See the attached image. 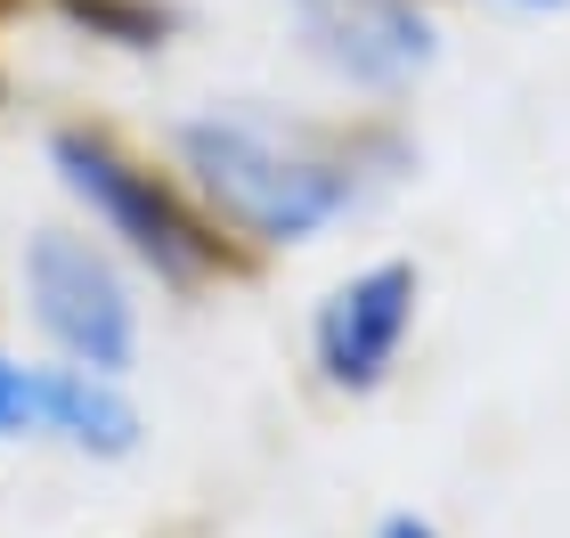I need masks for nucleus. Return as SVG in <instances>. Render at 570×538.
<instances>
[{"label": "nucleus", "mask_w": 570, "mask_h": 538, "mask_svg": "<svg viewBox=\"0 0 570 538\" xmlns=\"http://www.w3.org/2000/svg\"><path fill=\"white\" fill-rule=\"evenodd\" d=\"M294 17L309 58L358 90H400L432 66V25L416 0H294Z\"/></svg>", "instance_id": "nucleus-4"}, {"label": "nucleus", "mask_w": 570, "mask_h": 538, "mask_svg": "<svg viewBox=\"0 0 570 538\" xmlns=\"http://www.w3.org/2000/svg\"><path fill=\"white\" fill-rule=\"evenodd\" d=\"M41 424V392H33V368H17V359H0V441H17V432Z\"/></svg>", "instance_id": "nucleus-8"}, {"label": "nucleus", "mask_w": 570, "mask_h": 538, "mask_svg": "<svg viewBox=\"0 0 570 538\" xmlns=\"http://www.w3.org/2000/svg\"><path fill=\"white\" fill-rule=\"evenodd\" d=\"M375 538H440V530H432V522H416V515H392Z\"/></svg>", "instance_id": "nucleus-9"}, {"label": "nucleus", "mask_w": 570, "mask_h": 538, "mask_svg": "<svg viewBox=\"0 0 570 538\" xmlns=\"http://www.w3.org/2000/svg\"><path fill=\"white\" fill-rule=\"evenodd\" d=\"M24 302H33V326L58 343L73 368L122 375L139 359V302L122 286V270L73 228H41L24 245Z\"/></svg>", "instance_id": "nucleus-3"}, {"label": "nucleus", "mask_w": 570, "mask_h": 538, "mask_svg": "<svg viewBox=\"0 0 570 538\" xmlns=\"http://www.w3.org/2000/svg\"><path fill=\"white\" fill-rule=\"evenodd\" d=\"M66 17L90 25L98 41H122V49H155V41H164V25H171L155 0H66Z\"/></svg>", "instance_id": "nucleus-7"}, {"label": "nucleus", "mask_w": 570, "mask_h": 538, "mask_svg": "<svg viewBox=\"0 0 570 538\" xmlns=\"http://www.w3.org/2000/svg\"><path fill=\"white\" fill-rule=\"evenodd\" d=\"M33 392H41V424L73 441L82 457H131L139 449V408L122 400L115 375L98 368H33Z\"/></svg>", "instance_id": "nucleus-6"}, {"label": "nucleus", "mask_w": 570, "mask_h": 538, "mask_svg": "<svg viewBox=\"0 0 570 538\" xmlns=\"http://www.w3.org/2000/svg\"><path fill=\"white\" fill-rule=\"evenodd\" d=\"M407 326H416V270L407 262H375V270H358L351 286H334L326 311H318L326 383L334 392H375V383L392 375Z\"/></svg>", "instance_id": "nucleus-5"}, {"label": "nucleus", "mask_w": 570, "mask_h": 538, "mask_svg": "<svg viewBox=\"0 0 570 538\" xmlns=\"http://www.w3.org/2000/svg\"><path fill=\"white\" fill-rule=\"evenodd\" d=\"M179 164L204 196L220 204V221H237L253 245H302L326 221L351 213L358 179L351 164L318 156V147L269 131L262 115H196L179 123Z\"/></svg>", "instance_id": "nucleus-1"}, {"label": "nucleus", "mask_w": 570, "mask_h": 538, "mask_svg": "<svg viewBox=\"0 0 570 538\" xmlns=\"http://www.w3.org/2000/svg\"><path fill=\"white\" fill-rule=\"evenodd\" d=\"M49 164H58V179L90 204V221L131 245L155 277L196 286V277H213L228 262V245L188 213V196H179L171 179H155L147 164H131L107 131H58L49 139Z\"/></svg>", "instance_id": "nucleus-2"}]
</instances>
